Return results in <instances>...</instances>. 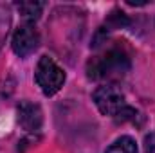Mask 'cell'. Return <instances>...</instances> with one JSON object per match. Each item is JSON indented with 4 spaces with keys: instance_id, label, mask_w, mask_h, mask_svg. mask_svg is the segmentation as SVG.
<instances>
[{
    "instance_id": "7",
    "label": "cell",
    "mask_w": 155,
    "mask_h": 153,
    "mask_svg": "<svg viewBox=\"0 0 155 153\" xmlns=\"http://www.w3.org/2000/svg\"><path fill=\"white\" fill-rule=\"evenodd\" d=\"M126 25H130V20H128V16L123 13V11H119V9H114L108 16H107V20H105V25L99 29V33H108V31H116V29H123V27H126Z\"/></svg>"
},
{
    "instance_id": "6",
    "label": "cell",
    "mask_w": 155,
    "mask_h": 153,
    "mask_svg": "<svg viewBox=\"0 0 155 153\" xmlns=\"http://www.w3.org/2000/svg\"><path fill=\"white\" fill-rule=\"evenodd\" d=\"M16 7H18V11L22 15L24 22L35 24L41 16V11H43L45 4L43 2H20V4H16Z\"/></svg>"
},
{
    "instance_id": "5",
    "label": "cell",
    "mask_w": 155,
    "mask_h": 153,
    "mask_svg": "<svg viewBox=\"0 0 155 153\" xmlns=\"http://www.w3.org/2000/svg\"><path fill=\"white\" fill-rule=\"evenodd\" d=\"M16 114H18V122L22 130L29 133H36L43 124V112L40 105L33 101H20L16 106Z\"/></svg>"
},
{
    "instance_id": "10",
    "label": "cell",
    "mask_w": 155,
    "mask_h": 153,
    "mask_svg": "<svg viewBox=\"0 0 155 153\" xmlns=\"http://www.w3.org/2000/svg\"><path fill=\"white\" fill-rule=\"evenodd\" d=\"M144 151L146 153H155V132L148 133L144 137Z\"/></svg>"
},
{
    "instance_id": "9",
    "label": "cell",
    "mask_w": 155,
    "mask_h": 153,
    "mask_svg": "<svg viewBox=\"0 0 155 153\" xmlns=\"http://www.w3.org/2000/svg\"><path fill=\"white\" fill-rule=\"evenodd\" d=\"M7 27H9V15L7 11L0 7V45L4 43V40L7 36Z\"/></svg>"
},
{
    "instance_id": "2",
    "label": "cell",
    "mask_w": 155,
    "mask_h": 153,
    "mask_svg": "<svg viewBox=\"0 0 155 153\" xmlns=\"http://www.w3.org/2000/svg\"><path fill=\"white\" fill-rule=\"evenodd\" d=\"M65 77L67 76L63 69L52 58L41 56L38 60V65L35 70V81L45 96H54L56 92H60L65 83Z\"/></svg>"
},
{
    "instance_id": "1",
    "label": "cell",
    "mask_w": 155,
    "mask_h": 153,
    "mask_svg": "<svg viewBox=\"0 0 155 153\" xmlns=\"http://www.w3.org/2000/svg\"><path fill=\"white\" fill-rule=\"evenodd\" d=\"M132 67V60L128 50L121 45L114 43L108 49H105V52L94 56L88 60L87 63V76L96 81H110L114 83L117 79L126 76V72Z\"/></svg>"
},
{
    "instance_id": "8",
    "label": "cell",
    "mask_w": 155,
    "mask_h": 153,
    "mask_svg": "<svg viewBox=\"0 0 155 153\" xmlns=\"http://www.w3.org/2000/svg\"><path fill=\"white\" fill-rule=\"evenodd\" d=\"M105 153H137V144L130 135H123L116 139Z\"/></svg>"
},
{
    "instance_id": "4",
    "label": "cell",
    "mask_w": 155,
    "mask_h": 153,
    "mask_svg": "<svg viewBox=\"0 0 155 153\" xmlns=\"http://www.w3.org/2000/svg\"><path fill=\"white\" fill-rule=\"evenodd\" d=\"M40 45V33L36 31L35 24H27L24 22L22 25H18V29L15 31L13 40H11V47L13 52L20 58H27L29 54H33Z\"/></svg>"
},
{
    "instance_id": "3",
    "label": "cell",
    "mask_w": 155,
    "mask_h": 153,
    "mask_svg": "<svg viewBox=\"0 0 155 153\" xmlns=\"http://www.w3.org/2000/svg\"><path fill=\"white\" fill-rule=\"evenodd\" d=\"M92 99H94V103L101 114L114 117V119L128 106L124 94L121 92V88L116 83H107V85L97 86L92 94Z\"/></svg>"
}]
</instances>
